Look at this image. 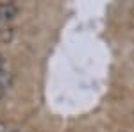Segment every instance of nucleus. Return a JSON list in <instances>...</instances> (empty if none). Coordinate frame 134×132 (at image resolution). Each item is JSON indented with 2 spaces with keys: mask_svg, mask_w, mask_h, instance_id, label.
<instances>
[{
  "mask_svg": "<svg viewBox=\"0 0 134 132\" xmlns=\"http://www.w3.org/2000/svg\"><path fill=\"white\" fill-rule=\"evenodd\" d=\"M18 14V7L13 2H2L0 4V20L2 21H11Z\"/></svg>",
  "mask_w": 134,
  "mask_h": 132,
  "instance_id": "nucleus-1",
  "label": "nucleus"
},
{
  "mask_svg": "<svg viewBox=\"0 0 134 132\" xmlns=\"http://www.w3.org/2000/svg\"><path fill=\"white\" fill-rule=\"evenodd\" d=\"M9 86H11V73L7 70L0 71V88L5 89V88H9Z\"/></svg>",
  "mask_w": 134,
  "mask_h": 132,
  "instance_id": "nucleus-2",
  "label": "nucleus"
},
{
  "mask_svg": "<svg viewBox=\"0 0 134 132\" xmlns=\"http://www.w3.org/2000/svg\"><path fill=\"white\" fill-rule=\"evenodd\" d=\"M0 71H5V59L2 54H0Z\"/></svg>",
  "mask_w": 134,
  "mask_h": 132,
  "instance_id": "nucleus-3",
  "label": "nucleus"
},
{
  "mask_svg": "<svg viewBox=\"0 0 134 132\" xmlns=\"http://www.w3.org/2000/svg\"><path fill=\"white\" fill-rule=\"evenodd\" d=\"M7 129H9V125H5V123L0 122V132H7Z\"/></svg>",
  "mask_w": 134,
  "mask_h": 132,
  "instance_id": "nucleus-4",
  "label": "nucleus"
},
{
  "mask_svg": "<svg viewBox=\"0 0 134 132\" xmlns=\"http://www.w3.org/2000/svg\"><path fill=\"white\" fill-rule=\"evenodd\" d=\"M7 132H18V130H16V129H13V127H9V129H7Z\"/></svg>",
  "mask_w": 134,
  "mask_h": 132,
  "instance_id": "nucleus-5",
  "label": "nucleus"
},
{
  "mask_svg": "<svg viewBox=\"0 0 134 132\" xmlns=\"http://www.w3.org/2000/svg\"><path fill=\"white\" fill-rule=\"evenodd\" d=\"M2 93H4V89H2V88H0V96H2Z\"/></svg>",
  "mask_w": 134,
  "mask_h": 132,
  "instance_id": "nucleus-6",
  "label": "nucleus"
}]
</instances>
